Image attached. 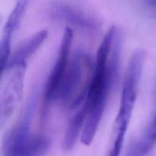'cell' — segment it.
Returning a JSON list of instances; mask_svg holds the SVG:
<instances>
[{
  "instance_id": "6da1fadb",
  "label": "cell",
  "mask_w": 156,
  "mask_h": 156,
  "mask_svg": "<svg viewBox=\"0 0 156 156\" xmlns=\"http://www.w3.org/2000/svg\"><path fill=\"white\" fill-rule=\"evenodd\" d=\"M115 36V27H111L99 47L88 93L81 106L88 113L81 136V141L85 146H89L95 136L107 101L117 77L120 41L119 37H116V41H114Z\"/></svg>"
},
{
  "instance_id": "7a4b0ae2",
  "label": "cell",
  "mask_w": 156,
  "mask_h": 156,
  "mask_svg": "<svg viewBox=\"0 0 156 156\" xmlns=\"http://www.w3.org/2000/svg\"><path fill=\"white\" fill-rule=\"evenodd\" d=\"M38 95L37 90L33 91L18 121L5 136L2 156H44L49 149L50 138L31 130Z\"/></svg>"
},
{
  "instance_id": "3957f363",
  "label": "cell",
  "mask_w": 156,
  "mask_h": 156,
  "mask_svg": "<svg viewBox=\"0 0 156 156\" xmlns=\"http://www.w3.org/2000/svg\"><path fill=\"white\" fill-rule=\"evenodd\" d=\"M94 68L90 58L84 53H77L70 59L68 69L62 81L56 102L69 109H75L85 101Z\"/></svg>"
},
{
  "instance_id": "277c9868",
  "label": "cell",
  "mask_w": 156,
  "mask_h": 156,
  "mask_svg": "<svg viewBox=\"0 0 156 156\" xmlns=\"http://www.w3.org/2000/svg\"><path fill=\"white\" fill-rule=\"evenodd\" d=\"M145 56L144 52L139 50L133 55L129 60L123 82L120 108L115 120L114 131L116 133L126 134L136 101Z\"/></svg>"
},
{
  "instance_id": "5b68a950",
  "label": "cell",
  "mask_w": 156,
  "mask_h": 156,
  "mask_svg": "<svg viewBox=\"0 0 156 156\" xmlns=\"http://www.w3.org/2000/svg\"><path fill=\"white\" fill-rule=\"evenodd\" d=\"M26 65L27 64H21L2 73L5 74V79L2 78L0 96V120L2 125L13 114L22 97Z\"/></svg>"
},
{
  "instance_id": "8992f818",
  "label": "cell",
  "mask_w": 156,
  "mask_h": 156,
  "mask_svg": "<svg viewBox=\"0 0 156 156\" xmlns=\"http://www.w3.org/2000/svg\"><path fill=\"white\" fill-rule=\"evenodd\" d=\"M73 33L69 27L64 31L62 43L59 49L56 63L53 66L50 74L46 82L44 92L45 105H50L56 102V95L62 81L68 69L70 61V51L73 43Z\"/></svg>"
},
{
  "instance_id": "52a82bcc",
  "label": "cell",
  "mask_w": 156,
  "mask_h": 156,
  "mask_svg": "<svg viewBox=\"0 0 156 156\" xmlns=\"http://www.w3.org/2000/svg\"><path fill=\"white\" fill-rule=\"evenodd\" d=\"M30 0H18L15 7L9 15L3 29L2 37L0 43V59L1 69H4L11 56L12 40L19 27Z\"/></svg>"
},
{
  "instance_id": "ba28073f",
  "label": "cell",
  "mask_w": 156,
  "mask_h": 156,
  "mask_svg": "<svg viewBox=\"0 0 156 156\" xmlns=\"http://www.w3.org/2000/svg\"><path fill=\"white\" fill-rule=\"evenodd\" d=\"M47 37V31L44 30L24 41L12 54H11L5 66L2 70V73L21 64H27V59L34 54L35 52L44 44Z\"/></svg>"
},
{
  "instance_id": "9c48e42d",
  "label": "cell",
  "mask_w": 156,
  "mask_h": 156,
  "mask_svg": "<svg viewBox=\"0 0 156 156\" xmlns=\"http://www.w3.org/2000/svg\"><path fill=\"white\" fill-rule=\"evenodd\" d=\"M156 144V115L152 125L145 133L142 140L133 148L131 155L143 156L149 153Z\"/></svg>"
},
{
  "instance_id": "30bf717a",
  "label": "cell",
  "mask_w": 156,
  "mask_h": 156,
  "mask_svg": "<svg viewBox=\"0 0 156 156\" xmlns=\"http://www.w3.org/2000/svg\"><path fill=\"white\" fill-rule=\"evenodd\" d=\"M56 12L57 13L58 16L62 17L66 20H68L73 24L82 26L84 27H91L93 26V24L88 18L81 15L80 13L71 8L66 7V6H61L56 9Z\"/></svg>"
},
{
  "instance_id": "8fae6325",
  "label": "cell",
  "mask_w": 156,
  "mask_h": 156,
  "mask_svg": "<svg viewBox=\"0 0 156 156\" xmlns=\"http://www.w3.org/2000/svg\"><path fill=\"white\" fill-rule=\"evenodd\" d=\"M148 5L156 9V0H144Z\"/></svg>"
}]
</instances>
